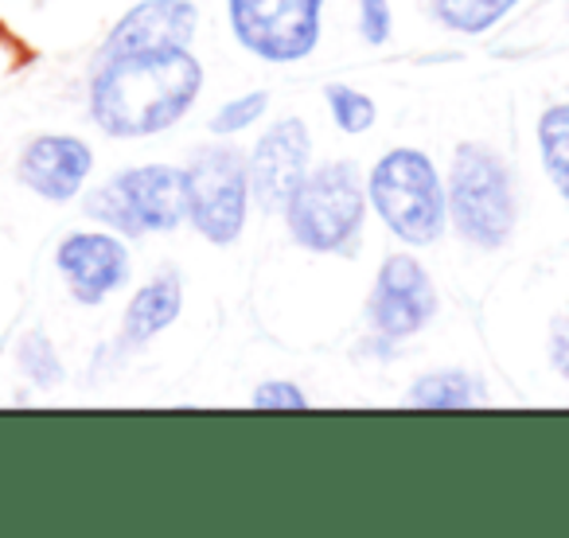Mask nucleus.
I'll list each match as a JSON object with an SVG mask.
<instances>
[{
	"instance_id": "1",
	"label": "nucleus",
	"mask_w": 569,
	"mask_h": 538,
	"mask_svg": "<svg viewBox=\"0 0 569 538\" xmlns=\"http://www.w3.org/2000/svg\"><path fill=\"white\" fill-rule=\"evenodd\" d=\"M203 67L188 48L113 56L90 87V113L110 137H152L191 110Z\"/></svg>"
},
{
	"instance_id": "2",
	"label": "nucleus",
	"mask_w": 569,
	"mask_h": 538,
	"mask_svg": "<svg viewBox=\"0 0 569 538\" xmlns=\"http://www.w3.org/2000/svg\"><path fill=\"white\" fill-rule=\"evenodd\" d=\"M367 215L363 180L348 160L309 168L297 196L284 207L289 235L312 253H351Z\"/></svg>"
},
{
	"instance_id": "3",
	"label": "nucleus",
	"mask_w": 569,
	"mask_h": 538,
	"mask_svg": "<svg viewBox=\"0 0 569 538\" xmlns=\"http://www.w3.org/2000/svg\"><path fill=\"white\" fill-rule=\"evenodd\" d=\"M371 203L402 242L429 246L441 238L449 207L433 160L418 149H390L371 172Z\"/></svg>"
},
{
	"instance_id": "4",
	"label": "nucleus",
	"mask_w": 569,
	"mask_h": 538,
	"mask_svg": "<svg viewBox=\"0 0 569 538\" xmlns=\"http://www.w3.org/2000/svg\"><path fill=\"white\" fill-rule=\"evenodd\" d=\"M445 207L452 215V227L472 246L496 250L511 238L515 227V196L503 165L483 145H460L452 157L449 196Z\"/></svg>"
},
{
	"instance_id": "5",
	"label": "nucleus",
	"mask_w": 569,
	"mask_h": 538,
	"mask_svg": "<svg viewBox=\"0 0 569 538\" xmlns=\"http://www.w3.org/2000/svg\"><path fill=\"white\" fill-rule=\"evenodd\" d=\"M183 199L188 219L207 242L230 246L246 227L250 203V172L246 160L227 145H207L183 168Z\"/></svg>"
},
{
	"instance_id": "6",
	"label": "nucleus",
	"mask_w": 569,
	"mask_h": 538,
	"mask_svg": "<svg viewBox=\"0 0 569 538\" xmlns=\"http://www.w3.org/2000/svg\"><path fill=\"white\" fill-rule=\"evenodd\" d=\"M87 211L121 235H149V230H176L188 215L183 199V172L164 165H144L118 172L110 183L87 199Z\"/></svg>"
},
{
	"instance_id": "7",
	"label": "nucleus",
	"mask_w": 569,
	"mask_h": 538,
	"mask_svg": "<svg viewBox=\"0 0 569 538\" xmlns=\"http://www.w3.org/2000/svg\"><path fill=\"white\" fill-rule=\"evenodd\" d=\"M234 40L266 63H297L320 40L325 0H227Z\"/></svg>"
},
{
	"instance_id": "8",
	"label": "nucleus",
	"mask_w": 569,
	"mask_h": 538,
	"mask_svg": "<svg viewBox=\"0 0 569 538\" xmlns=\"http://www.w3.org/2000/svg\"><path fill=\"white\" fill-rule=\"evenodd\" d=\"M433 312L437 289L426 266L410 253H390L379 266L371 301H367V317H371L375 332L387 340H406V336L421 332L433 320Z\"/></svg>"
},
{
	"instance_id": "9",
	"label": "nucleus",
	"mask_w": 569,
	"mask_h": 538,
	"mask_svg": "<svg viewBox=\"0 0 569 538\" xmlns=\"http://www.w3.org/2000/svg\"><path fill=\"white\" fill-rule=\"evenodd\" d=\"M309 126L301 118H284L261 133V141L250 152V196L261 203V211L281 215L289 199L297 196L301 180L309 176Z\"/></svg>"
},
{
	"instance_id": "10",
	"label": "nucleus",
	"mask_w": 569,
	"mask_h": 538,
	"mask_svg": "<svg viewBox=\"0 0 569 538\" xmlns=\"http://www.w3.org/2000/svg\"><path fill=\"white\" fill-rule=\"evenodd\" d=\"M56 266L67 278V286H71L74 301H82V305H102L106 297L126 286V278H129L126 246L113 235H102V230L67 235L63 242H59Z\"/></svg>"
},
{
	"instance_id": "11",
	"label": "nucleus",
	"mask_w": 569,
	"mask_h": 538,
	"mask_svg": "<svg viewBox=\"0 0 569 538\" xmlns=\"http://www.w3.org/2000/svg\"><path fill=\"white\" fill-rule=\"evenodd\" d=\"M199 28V12L188 0H144L118 20L106 40L102 56H141V51H172L188 48Z\"/></svg>"
},
{
	"instance_id": "12",
	"label": "nucleus",
	"mask_w": 569,
	"mask_h": 538,
	"mask_svg": "<svg viewBox=\"0 0 569 538\" xmlns=\"http://www.w3.org/2000/svg\"><path fill=\"white\" fill-rule=\"evenodd\" d=\"M90 168H94V152L79 137L43 133L20 152V180L51 203H67L79 196Z\"/></svg>"
},
{
	"instance_id": "13",
	"label": "nucleus",
	"mask_w": 569,
	"mask_h": 538,
	"mask_svg": "<svg viewBox=\"0 0 569 538\" xmlns=\"http://www.w3.org/2000/svg\"><path fill=\"white\" fill-rule=\"evenodd\" d=\"M180 309H183L180 278H176V273H160V278H152L144 289H137V297L126 309V325H121L126 343H149L152 336H160L164 328L176 325Z\"/></svg>"
},
{
	"instance_id": "14",
	"label": "nucleus",
	"mask_w": 569,
	"mask_h": 538,
	"mask_svg": "<svg viewBox=\"0 0 569 538\" xmlns=\"http://www.w3.org/2000/svg\"><path fill=\"white\" fill-rule=\"evenodd\" d=\"M406 402L421 406V410H465V406L480 402V387H476V379L465 371H433L413 382Z\"/></svg>"
},
{
	"instance_id": "15",
	"label": "nucleus",
	"mask_w": 569,
	"mask_h": 538,
	"mask_svg": "<svg viewBox=\"0 0 569 538\" xmlns=\"http://www.w3.org/2000/svg\"><path fill=\"white\" fill-rule=\"evenodd\" d=\"M538 149L553 188L569 203V106H550L538 121Z\"/></svg>"
},
{
	"instance_id": "16",
	"label": "nucleus",
	"mask_w": 569,
	"mask_h": 538,
	"mask_svg": "<svg viewBox=\"0 0 569 538\" xmlns=\"http://www.w3.org/2000/svg\"><path fill=\"white\" fill-rule=\"evenodd\" d=\"M429 4H433V17L445 28L476 36V32H488L491 24H499L519 0H429Z\"/></svg>"
},
{
	"instance_id": "17",
	"label": "nucleus",
	"mask_w": 569,
	"mask_h": 538,
	"mask_svg": "<svg viewBox=\"0 0 569 538\" xmlns=\"http://www.w3.org/2000/svg\"><path fill=\"white\" fill-rule=\"evenodd\" d=\"M328 106H332V118L343 133H367L375 126V102L356 87H343V82H332L328 87Z\"/></svg>"
},
{
	"instance_id": "18",
	"label": "nucleus",
	"mask_w": 569,
	"mask_h": 538,
	"mask_svg": "<svg viewBox=\"0 0 569 538\" xmlns=\"http://www.w3.org/2000/svg\"><path fill=\"white\" fill-rule=\"evenodd\" d=\"M20 367H24V371L32 375V382H40V387H56V382L63 379V363H59L56 348H51V340L43 332L24 336V343H20Z\"/></svg>"
},
{
	"instance_id": "19",
	"label": "nucleus",
	"mask_w": 569,
	"mask_h": 538,
	"mask_svg": "<svg viewBox=\"0 0 569 538\" xmlns=\"http://www.w3.org/2000/svg\"><path fill=\"white\" fill-rule=\"evenodd\" d=\"M266 106H269L266 90H253V94H246V98H234V102H227L211 118V133H219V137L242 133V129H250L253 121H258L261 113H266Z\"/></svg>"
},
{
	"instance_id": "20",
	"label": "nucleus",
	"mask_w": 569,
	"mask_h": 538,
	"mask_svg": "<svg viewBox=\"0 0 569 538\" xmlns=\"http://www.w3.org/2000/svg\"><path fill=\"white\" fill-rule=\"evenodd\" d=\"M250 402L258 406V410H305V406H309V398H305L301 387H293V382L269 379V382H261V387L253 390Z\"/></svg>"
},
{
	"instance_id": "21",
	"label": "nucleus",
	"mask_w": 569,
	"mask_h": 538,
	"mask_svg": "<svg viewBox=\"0 0 569 538\" xmlns=\"http://www.w3.org/2000/svg\"><path fill=\"white\" fill-rule=\"evenodd\" d=\"M359 32L367 43L390 40V0H359Z\"/></svg>"
},
{
	"instance_id": "22",
	"label": "nucleus",
	"mask_w": 569,
	"mask_h": 538,
	"mask_svg": "<svg viewBox=\"0 0 569 538\" xmlns=\"http://www.w3.org/2000/svg\"><path fill=\"white\" fill-rule=\"evenodd\" d=\"M550 359H553V367L569 379V309L561 312L550 328Z\"/></svg>"
}]
</instances>
